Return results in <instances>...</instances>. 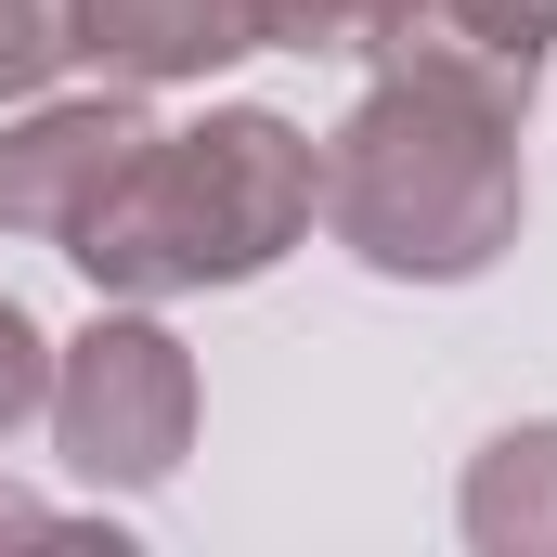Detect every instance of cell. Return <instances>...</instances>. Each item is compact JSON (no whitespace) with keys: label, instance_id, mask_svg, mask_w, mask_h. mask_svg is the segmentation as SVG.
I'll return each instance as SVG.
<instances>
[{"label":"cell","instance_id":"obj_5","mask_svg":"<svg viewBox=\"0 0 557 557\" xmlns=\"http://www.w3.org/2000/svg\"><path fill=\"white\" fill-rule=\"evenodd\" d=\"M78 52L117 91H169V78H221L273 52V13L260 0H78Z\"/></svg>","mask_w":557,"mask_h":557},{"label":"cell","instance_id":"obj_1","mask_svg":"<svg viewBox=\"0 0 557 557\" xmlns=\"http://www.w3.org/2000/svg\"><path fill=\"white\" fill-rule=\"evenodd\" d=\"M519 143H532V78L467 39H416L376 65L350 131L324 143V234L389 285L493 273L532 221Z\"/></svg>","mask_w":557,"mask_h":557},{"label":"cell","instance_id":"obj_10","mask_svg":"<svg viewBox=\"0 0 557 557\" xmlns=\"http://www.w3.org/2000/svg\"><path fill=\"white\" fill-rule=\"evenodd\" d=\"M273 52H363V0H260Z\"/></svg>","mask_w":557,"mask_h":557},{"label":"cell","instance_id":"obj_8","mask_svg":"<svg viewBox=\"0 0 557 557\" xmlns=\"http://www.w3.org/2000/svg\"><path fill=\"white\" fill-rule=\"evenodd\" d=\"M428 39H467V52H493V65L545 78V52H557V0H441V26H428Z\"/></svg>","mask_w":557,"mask_h":557},{"label":"cell","instance_id":"obj_6","mask_svg":"<svg viewBox=\"0 0 557 557\" xmlns=\"http://www.w3.org/2000/svg\"><path fill=\"white\" fill-rule=\"evenodd\" d=\"M454 532L480 557H557V416L493 428L467 454V493H454Z\"/></svg>","mask_w":557,"mask_h":557},{"label":"cell","instance_id":"obj_11","mask_svg":"<svg viewBox=\"0 0 557 557\" xmlns=\"http://www.w3.org/2000/svg\"><path fill=\"white\" fill-rule=\"evenodd\" d=\"M428 26H441V0H363V52L389 65V52H416Z\"/></svg>","mask_w":557,"mask_h":557},{"label":"cell","instance_id":"obj_2","mask_svg":"<svg viewBox=\"0 0 557 557\" xmlns=\"http://www.w3.org/2000/svg\"><path fill=\"white\" fill-rule=\"evenodd\" d=\"M324 221V143L273 104H221L195 131H156L91 195V221L65 234V260L104 298H195V285H260Z\"/></svg>","mask_w":557,"mask_h":557},{"label":"cell","instance_id":"obj_4","mask_svg":"<svg viewBox=\"0 0 557 557\" xmlns=\"http://www.w3.org/2000/svg\"><path fill=\"white\" fill-rule=\"evenodd\" d=\"M156 117H143L131 91H91V104H26L13 131H0V234H39V247H65L78 221H91V195L131 169Z\"/></svg>","mask_w":557,"mask_h":557},{"label":"cell","instance_id":"obj_7","mask_svg":"<svg viewBox=\"0 0 557 557\" xmlns=\"http://www.w3.org/2000/svg\"><path fill=\"white\" fill-rule=\"evenodd\" d=\"M78 65V0H0V104H39Z\"/></svg>","mask_w":557,"mask_h":557},{"label":"cell","instance_id":"obj_3","mask_svg":"<svg viewBox=\"0 0 557 557\" xmlns=\"http://www.w3.org/2000/svg\"><path fill=\"white\" fill-rule=\"evenodd\" d=\"M52 441H65V467L91 480V493H156V480H182V454H195V350L117 298L91 337H65L52 350Z\"/></svg>","mask_w":557,"mask_h":557},{"label":"cell","instance_id":"obj_9","mask_svg":"<svg viewBox=\"0 0 557 557\" xmlns=\"http://www.w3.org/2000/svg\"><path fill=\"white\" fill-rule=\"evenodd\" d=\"M26 416H52V337H39L26 298H0V441H13Z\"/></svg>","mask_w":557,"mask_h":557}]
</instances>
